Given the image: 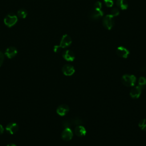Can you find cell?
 <instances>
[{
  "mask_svg": "<svg viewBox=\"0 0 146 146\" xmlns=\"http://www.w3.org/2000/svg\"><path fill=\"white\" fill-rule=\"evenodd\" d=\"M3 60H4V54L1 51H0V67L3 64Z\"/></svg>",
  "mask_w": 146,
  "mask_h": 146,
  "instance_id": "25",
  "label": "cell"
},
{
  "mask_svg": "<svg viewBox=\"0 0 146 146\" xmlns=\"http://www.w3.org/2000/svg\"><path fill=\"white\" fill-rule=\"evenodd\" d=\"M18 21L17 16L13 14L10 13L7 14L4 18V23L9 27H11L16 24Z\"/></svg>",
  "mask_w": 146,
  "mask_h": 146,
  "instance_id": "2",
  "label": "cell"
},
{
  "mask_svg": "<svg viewBox=\"0 0 146 146\" xmlns=\"http://www.w3.org/2000/svg\"><path fill=\"white\" fill-rule=\"evenodd\" d=\"M139 127L143 131H146V119L141 120L139 123Z\"/></svg>",
  "mask_w": 146,
  "mask_h": 146,
  "instance_id": "18",
  "label": "cell"
},
{
  "mask_svg": "<svg viewBox=\"0 0 146 146\" xmlns=\"http://www.w3.org/2000/svg\"><path fill=\"white\" fill-rule=\"evenodd\" d=\"M27 15V11L25 9H21L17 11V15L21 18H25Z\"/></svg>",
  "mask_w": 146,
  "mask_h": 146,
  "instance_id": "16",
  "label": "cell"
},
{
  "mask_svg": "<svg viewBox=\"0 0 146 146\" xmlns=\"http://www.w3.org/2000/svg\"><path fill=\"white\" fill-rule=\"evenodd\" d=\"M121 81L124 86L127 87H132L135 84L136 78L133 75L125 74L122 76Z\"/></svg>",
  "mask_w": 146,
  "mask_h": 146,
  "instance_id": "1",
  "label": "cell"
},
{
  "mask_svg": "<svg viewBox=\"0 0 146 146\" xmlns=\"http://www.w3.org/2000/svg\"><path fill=\"white\" fill-rule=\"evenodd\" d=\"M71 42L72 40L71 37L67 34H64L63 35L61 39L59 46L62 48H64L69 46L71 44Z\"/></svg>",
  "mask_w": 146,
  "mask_h": 146,
  "instance_id": "4",
  "label": "cell"
},
{
  "mask_svg": "<svg viewBox=\"0 0 146 146\" xmlns=\"http://www.w3.org/2000/svg\"><path fill=\"white\" fill-rule=\"evenodd\" d=\"M71 122L72 124L73 125H80L83 123V120L81 118L78 117H75L74 118H72L70 119Z\"/></svg>",
  "mask_w": 146,
  "mask_h": 146,
  "instance_id": "17",
  "label": "cell"
},
{
  "mask_svg": "<svg viewBox=\"0 0 146 146\" xmlns=\"http://www.w3.org/2000/svg\"><path fill=\"white\" fill-rule=\"evenodd\" d=\"M17 50L15 47H8L5 52V55L8 58H13L14 56H15V55L17 54Z\"/></svg>",
  "mask_w": 146,
  "mask_h": 146,
  "instance_id": "13",
  "label": "cell"
},
{
  "mask_svg": "<svg viewBox=\"0 0 146 146\" xmlns=\"http://www.w3.org/2000/svg\"><path fill=\"white\" fill-rule=\"evenodd\" d=\"M143 88L140 86H135L131 89L129 92V95L131 98L133 99H137L141 95V90Z\"/></svg>",
  "mask_w": 146,
  "mask_h": 146,
  "instance_id": "6",
  "label": "cell"
},
{
  "mask_svg": "<svg viewBox=\"0 0 146 146\" xmlns=\"http://www.w3.org/2000/svg\"><path fill=\"white\" fill-rule=\"evenodd\" d=\"M103 25L106 29L111 30L114 25L113 17L110 14L106 15L103 19Z\"/></svg>",
  "mask_w": 146,
  "mask_h": 146,
  "instance_id": "3",
  "label": "cell"
},
{
  "mask_svg": "<svg viewBox=\"0 0 146 146\" xmlns=\"http://www.w3.org/2000/svg\"><path fill=\"white\" fill-rule=\"evenodd\" d=\"M62 56H63V58L66 60L69 61V62H72L75 59V58L74 53L70 50H67L64 51L63 52Z\"/></svg>",
  "mask_w": 146,
  "mask_h": 146,
  "instance_id": "12",
  "label": "cell"
},
{
  "mask_svg": "<svg viewBox=\"0 0 146 146\" xmlns=\"http://www.w3.org/2000/svg\"><path fill=\"white\" fill-rule=\"evenodd\" d=\"M103 15V11H102L101 10H97L95 9L92 10L89 14V17L90 19L92 20L98 19L100 18Z\"/></svg>",
  "mask_w": 146,
  "mask_h": 146,
  "instance_id": "10",
  "label": "cell"
},
{
  "mask_svg": "<svg viewBox=\"0 0 146 146\" xmlns=\"http://www.w3.org/2000/svg\"><path fill=\"white\" fill-rule=\"evenodd\" d=\"M62 125H63V127L64 128H69L71 126V125H72V123L71 122L70 119L66 120L63 121Z\"/></svg>",
  "mask_w": 146,
  "mask_h": 146,
  "instance_id": "20",
  "label": "cell"
},
{
  "mask_svg": "<svg viewBox=\"0 0 146 146\" xmlns=\"http://www.w3.org/2000/svg\"><path fill=\"white\" fill-rule=\"evenodd\" d=\"M74 132L77 136L82 137L86 135L87 132H86V128L83 126L81 125H76V127L75 128Z\"/></svg>",
  "mask_w": 146,
  "mask_h": 146,
  "instance_id": "14",
  "label": "cell"
},
{
  "mask_svg": "<svg viewBox=\"0 0 146 146\" xmlns=\"http://www.w3.org/2000/svg\"><path fill=\"white\" fill-rule=\"evenodd\" d=\"M3 131H4L3 127L1 124H0V135L2 134L3 133Z\"/></svg>",
  "mask_w": 146,
  "mask_h": 146,
  "instance_id": "26",
  "label": "cell"
},
{
  "mask_svg": "<svg viewBox=\"0 0 146 146\" xmlns=\"http://www.w3.org/2000/svg\"><path fill=\"white\" fill-rule=\"evenodd\" d=\"M61 136L63 140L66 141H70L72 138L73 133L70 128H65L62 133Z\"/></svg>",
  "mask_w": 146,
  "mask_h": 146,
  "instance_id": "7",
  "label": "cell"
},
{
  "mask_svg": "<svg viewBox=\"0 0 146 146\" xmlns=\"http://www.w3.org/2000/svg\"><path fill=\"white\" fill-rule=\"evenodd\" d=\"M62 71L66 76H71L75 72V68L72 65L66 64L62 67Z\"/></svg>",
  "mask_w": 146,
  "mask_h": 146,
  "instance_id": "5",
  "label": "cell"
},
{
  "mask_svg": "<svg viewBox=\"0 0 146 146\" xmlns=\"http://www.w3.org/2000/svg\"><path fill=\"white\" fill-rule=\"evenodd\" d=\"M18 128H19V127L17 123L11 122L6 125L5 129L7 133L12 135L16 133L18 131Z\"/></svg>",
  "mask_w": 146,
  "mask_h": 146,
  "instance_id": "9",
  "label": "cell"
},
{
  "mask_svg": "<svg viewBox=\"0 0 146 146\" xmlns=\"http://www.w3.org/2000/svg\"><path fill=\"white\" fill-rule=\"evenodd\" d=\"M119 14V11L117 9H116V8H114L111 11V14L113 17H116V16H117Z\"/></svg>",
  "mask_w": 146,
  "mask_h": 146,
  "instance_id": "21",
  "label": "cell"
},
{
  "mask_svg": "<svg viewBox=\"0 0 146 146\" xmlns=\"http://www.w3.org/2000/svg\"><path fill=\"white\" fill-rule=\"evenodd\" d=\"M139 86L142 87L143 88L146 86V78L144 76H141L139 79Z\"/></svg>",
  "mask_w": 146,
  "mask_h": 146,
  "instance_id": "19",
  "label": "cell"
},
{
  "mask_svg": "<svg viewBox=\"0 0 146 146\" xmlns=\"http://www.w3.org/2000/svg\"><path fill=\"white\" fill-rule=\"evenodd\" d=\"M7 146H17V145L14 143H10L9 144H8Z\"/></svg>",
  "mask_w": 146,
  "mask_h": 146,
  "instance_id": "27",
  "label": "cell"
},
{
  "mask_svg": "<svg viewBox=\"0 0 146 146\" xmlns=\"http://www.w3.org/2000/svg\"><path fill=\"white\" fill-rule=\"evenodd\" d=\"M102 7V3L99 1H97L94 4V9H97V10H100Z\"/></svg>",
  "mask_w": 146,
  "mask_h": 146,
  "instance_id": "23",
  "label": "cell"
},
{
  "mask_svg": "<svg viewBox=\"0 0 146 146\" xmlns=\"http://www.w3.org/2000/svg\"><path fill=\"white\" fill-rule=\"evenodd\" d=\"M116 5L121 10H126L128 6L126 0H116Z\"/></svg>",
  "mask_w": 146,
  "mask_h": 146,
  "instance_id": "15",
  "label": "cell"
},
{
  "mask_svg": "<svg viewBox=\"0 0 146 146\" xmlns=\"http://www.w3.org/2000/svg\"><path fill=\"white\" fill-rule=\"evenodd\" d=\"M61 49L62 48L60 47L59 45H55L54 47V51L55 52H59Z\"/></svg>",
  "mask_w": 146,
  "mask_h": 146,
  "instance_id": "24",
  "label": "cell"
},
{
  "mask_svg": "<svg viewBox=\"0 0 146 146\" xmlns=\"http://www.w3.org/2000/svg\"><path fill=\"white\" fill-rule=\"evenodd\" d=\"M70 110V108L68 105L63 104L59 106L56 109V113L60 116H64L66 115Z\"/></svg>",
  "mask_w": 146,
  "mask_h": 146,
  "instance_id": "11",
  "label": "cell"
},
{
  "mask_svg": "<svg viewBox=\"0 0 146 146\" xmlns=\"http://www.w3.org/2000/svg\"><path fill=\"white\" fill-rule=\"evenodd\" d=\"M113 1L114 0H104L105 5L108 7H111L112 6L113 4Z\"/></svg>",
  "mask_w": 146,
  "mask_h": 146,
  "instance_id": "22",
  "label": "cell"
},
{
  "mask_svg": "<svg viewBox=\"0 0 146 146\" xmlns=\"http://www.w3.org/2000/svg\"><path fill=\"white\" fill-rule=\"evenodd\" d=\"M116 52L119 56L123 58H127L129 54V51H128V50L123 46L118 47L116 49Z\"/></svg>",
  "mask_w": 146,
  "mask_h": 146,
  "instance_id": "8",
  "label": "cell"
}]
</instances>
